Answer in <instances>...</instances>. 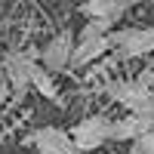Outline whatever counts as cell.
Masks as SVG:
<instances>
[{"mask_svg": "<svg viewBox=\"0 0 154 154\" xmlns=\"http://www.w3.org/2000/svg\"><path fill=\"white\" fill-rule=\"evenodd\" d=\"M108 40L117 59H139L154 53V28H123L108 34Z\"/></svg>", "mask_w": 154, "mask_h": 154, "instance_id": "6da1fadb", "label": "cell"}, {"mask_svg": "<svg viewBox=\"0 0 154 154\" xmlns=\"http://www.w3.org/2000/svg\"><path fill=\"white\" fill-rule=\"evenodd\" d=\"M37 65V49H12L3 56V74L6 83L12 86V93L22 96L25 89L31 86V71Z\"/></svg>", "mask_w": 154, "mask_h": 154, "instance_id": "7a4b0ae2", "label": "cell"}, {"mask_svg": "<svg viewBox=\"0 0 154 154\" xmlns=\"http://www.w3.org/2000/svg\"><path fill=\"white\" fill-rule=\"evenodd\" d=\"M108 126H111V120L102 117V114L80 120L71 130V136H68L71 145H74V151H96V148H102L108 142Z\"/></svg>", "mask_w": 154, "mask_h": 154, "instance_id": "3957f363", "label": "cell"}, {"mask_svg": "<svg viewBox=\"0 0 154 154\" xmlns=\"http://www.w3.org/2000/svg\"><path fill=\"white\" fill-rule=\"evenodd\" d=\"M71 53H74V34L71 31H62V34H56L53 40L46 43V49H43V56H40L37 65H40L46 74L65 71L71 65Z\"/></svg>", "mask_w": 154, "mask_h": 154, "instance_id": "277c9868", "label": "cell"}, {"mask_svg": "<svg viewBox=\"0 0 154 154\" xmlns=\"http://www.w3.org/2000/svg\"><path fill=\"white\" fill-rule=\"evenodd\" d=\"M28 142H34L40 154H77L68 133L59 130V126H40L28 136Z\"/></svg>", "mask_w": 154, "mask_h": 154, "instance_id": "5b68a950", "label": "cell"}, {"mask_svg": "<svg viewBox=\"0 0 154 154\" xmlns=\"http://www.w3.org/2000/svg\"><path fill=\"white\" fill-rule=\"evenodd\" d=\"M111 49V40L108 37H93V40H80V43H74V53H71V65L74 68H83L89 65V62H96L102 59Z\"/></svg>", "mask_w": 154, "mask_h": 154, "instance_id": "8992f818", "label": "cell"}, {"mask_svg": "<svg viewBox=\"0 0 154 154\" xmlns=\"http://www.w3.org/2000/svg\"><path fill=\"white\" fill-rule=\"evenodd\" d=\"M130 9V3H117V0H89V3L80 6V12L93 22V19H102V22H117L123 12Z\"/></svg>", "mask_w": 154, "mask_h": 154, "instance_id": "52a82bcc", "label": "cell"}, {"mask_svg": "<svg viewBox=\"0 0 154 154\" xmlns=\"http://www.w3.org/2000/svg\"><path fill=\"white\" fill-rule=\"evenodd\" d=\"M142 133H148V126L142 117H136V114H130V117H123V120H111L108 126V139L111 142H126V139H139Z\"/></svg>", "mask_w": 154, "mask_h": 154, "instance_id": "ba28073f", "label": "cell"}, {"mask_svg": "<svg viewBox=\"0 0 154 154\" xmlns=\"http://www.w3.org/2000/svg\"><path fill=\"white\" fill-rule=\"evenodd\" d=\"M31 86H34L43 99L56 102V105L62 102V99H59V86H56V80H53V74H46L40 65H34V71H31Z\"/></svg>", "mask_w": 154, "mask_h": 154, "instance_id": "9c48e42d", "label": "cell"}, {"mask_svg": "<svg viewBox=\"0 0 154 154\" xmlns=\"http://www.w3.org/2000/svg\"><path fill=\"white\" fill-rule=\"evenodd\" d=\"M130 154H154V133H142L139 139H133Z\"/></svg>", "mask_w": 154, "mask_h": 154, "instance_id": "30bf717a", "label": "cell"}, {"mask_svg": "<svg viewBox=\"0 0 154 154\" xmlns=\"http://www.w3.org/2000/svg\"><path fill=\"white\" fill-rule=\"evenodd\" d=\"M9 99V83H6V77L0 74V108H3V102Z\"/></svg>", "mask_w": 154, "mask_h": 154, "instance_id": "8fae6325", "label": "cell"}]
</instances>
